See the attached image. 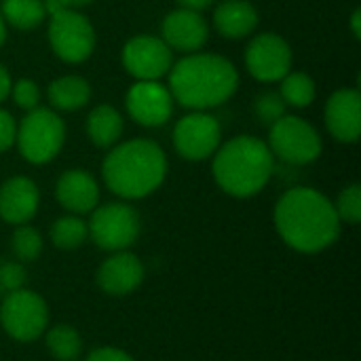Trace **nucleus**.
<instances>
[{
	"instance_id": "nucleus-1",
	"label": "nucleus",
	"mask_w": 361,
	"mask_h": 361,
	"mask_svg": "<svg viewBox=\"0 0 361 361\" xmlns=\"http://www.w3.org/2000/svg\"><path fill=\"white\" fill-rule=\"evenodd\" d=\"M275 226L290 247L305 254L330 247L341 233L334 203L313 188L288 190L275 207Z\"/></svg>"
},
{
	"instance_id": "nucleus-2",
	"label": "nucleus",
	"mask_w": 361,
	"mask_h": 361,
	"mask_svg": "<svg viewBox=\"0 0 361 361\" xmlns=\"http://www.w3.org/2000/svg\"><path fill=\"white\" fill-rule=\"evenodd\" d=\"M169 91L176 102L192 110H205L226 102L239 82L235 66L214 53H192L171 66Z\"/></svg>"
},
{
	"instance_id": "nucleus-3",
	"label": "nucleus",
	"mask_w": 361,
	"mask_h": 361,
	"mask_svg": "<svg viewBox=\"0 0 361 361\" xmlns=\"http://www.w3.org/2000/svg\"><path fill=\"white\" fill-rule=\"evenodd\" d=\"M102 173L114 195L123 199H142L163 184L167 159L159 144L150 140H131L108 152Z\"/></svg>"
},
{
	"instance_id": "nucleus-4",
	"label": "nucleus",
	"mask_w": 361,
	"mask_h": 361,
	"mask_svg": "<svg viewBox=\"0 0 361 361\" xmlns=\"http://www.w3.org/2000/svg\"><path fill=\"white\" fill-rule=\"evenodd\" d=\"M275 169L271 148L250 135H239L218 146L214 159V178L218 186L233 197H252L260 192Z\"/></svg>"
},
{
	"instance_id": "nucleus-5",
	"label": "nucleus",
	"mask_w": 361,
	"mask_h": 361,
	"mask_svg": "<svg viewBox=\"0 0 361 361\" xmlns=\"http://www.w3.org/2000/svg\"><path fill=\"white\" fill-rule=\"evenodd\" d=\"M66 140V125L63 121L47 108H34L21 121L15 142L23 159L30 163H49L61 150Z\"/></svg>"
},
{
	"instance_id": "nucleus-6",
	"label": "nucleus",
	"mask_w": 361,
	"mask_h": 361,
	"mask_svg": "<svg viewBox=\"0 0 361 361\" xmlns=\"http://www.w3.org/2000/svg\"><path fill=\"white\" fill-rule=\"evenodd\" d=\"M0 324L15 341H36L49 324L47 302L36 292L23 288L8 292L0 307Z\"/></svg>"
},
{
	"instance_id": "nucleus-7",
	"label": "nucleus",
	"mask_w": 361,
	"mask_h": 361,
	"mask_svg": "<svg viewBox=\"0 0 361 361\" xmlns=\"http://www.w3.org/2000/svg\"><path fill=\"white\" fill-rule=\"evenodd\" d=\"M269 148L286 163L307 165L322 154V137L307 121L283 114L271 125Z\"/></svg>"
},
{
	"instance_id": "nucleus-8",
	"label": "nucleus",
	"mask_w": 361,
	"mask_h": 361,
	"mask_svg": "<svg viewBox=\"0 0 361 361\" xmlns=\"http://www.w3.org/2000/svg\"><path fill=\"white\" fill-rule=\"evenodd\" d=\"M89 226V235L102 250L123 252L135 243L140 235V218L137 212L125 203H108L93 212Z\"/></svg>"
},
{
	"instance_id": "nucleus-9",
	"label": "nucleus",
	"mask_w": 361,
	"mask_h": 361,
	"mask_svg": "<svg viewBox=\"0 0 361 361\" xmlns=\"http://www.w3.org/2000/svg\"><path fill=\"white\" fill-rule=\"evenodd\" d=\"M49 40L55 55L68 63L85 61L95 47V30L89 19L74 8L51 15Z\"/></svg>"
},
{
	"instance_id": "nucleus-10",
	"label": "nucleus",
	"mask_w": 361,
	"mask_h": 361,
	"mask_svg": "<svg viewBox=\"0 0 361 361\" xmlns=\"http://www.w3.org/2000/svg\"><path fill=\"white\" fill-rule=\"evenodd\" d=\"M220 123L203 112H192L176 125L173 146L188 161H203L220 146Z\"/></svg>"
},
{
	"instance_id": "nucleus-11",
	"label": "nucleus",
	"mask_w": 361,
	"mask_h": 361,
	"mask_svg": "<svg viewBox=\"0 0 361 361\" xmlns=\"http://www.w3.org/2000/svg\"><path fill=\"white\" fill-rule=\"evenodd\" d=\"M123 66L137 80H159L171 70L173 53L161 38L135 36L123 49Z\"/></svg>"
},
{
	"instance_id": "nucleus-12",
	"label": "nucleus",
	"mask_w": 361,
	"mask_h": 361,
	"mask_svg": "<svg viewBox=\"0 0 361 361\" xmlns=\"http://www.w3.org/2000/svg\"><path fill=\"white\" fill-rule=\"evenodd\" d=\"M245 63L250 74L258 80H281L292 68L290 44L277 34H258L245 51Z\"/></svg>"
},
{
	"instance_id": "nucleus-13",
	"label": "nucleus",
	"mask_w": 361,
	"mask_h": 361,
	"mask_svg": "<svg viewBox=\"0 0 361 361\" xmlns=\"http://www.w3.org/2000/svg\"><path fill=\"white\" fill-rule=\"evenodd\" d=\"M127 112L142 127H159L171 118V91L159 80H137L127 93Z\"/></svg>"
},
{
	"instance_id": "nucleus-14",
	"label": "nucleus",
	"mask_w": 361,
	"mask_h": 361,
	"mask_svg": "<svg viewBox=\"0 0 361 361\" xmlns=\"http://www.w3.org/2000/svg\"><path fill=\"white\" fill-rule=\"evenodd\" d=\"M207 23L197 11L178 8L163 21V40L169 49L195 53L207 42Z\"/></svg>"
},
{
	"instance_id": "nucleus-15",
	"label": "nucleus",
	"mask_w": 361,
	"mask_h": 361,
	"mask_svg": "<svg viewBox=\"0 0 361 361\" xmlns=\"http://www.w3.org/2000/svg\"><path fill=\"white\" fill-rule=\"evenodd\" d=\"M326 125L338 142H357L361 131V95L355 89L336 91L326 106Z\"/></svg>"
},
{
	"instance_id": "nucleus-16",
	"label": "nucleus",
	"mask_w": 361,
	"mask_h": 361,
	"mask_svg": "<svg viewBox=\"0 0 361 361\" xmlns=\"http://www.w3.org/2000/svg\"><path fill=\"white\" fill-rule=\"evenodd\" d=\"M144 279V267L137 256L129 252H116L112 258L104 260L97 271V286L110 296L131 294Z\"/></svg>"
},
{
	"instance_id": "nucleus-17",
	"label": "nucleus",
	"mask_w": 361,
	"mask_h": 361,
	"mask_svg": "<svg viewBox=\"0 0 361 361\" xmlns=\"http://www.w3.org/2000/svg\"><path fill=\"white\" fill-rule=\"evenodd\" d=\"M38 199V188L30 178H11L0 186V218L11 224H25L34 218Z\"/></svg>"
},
{
	"instance_id": "nucleus-18",
	"label": "nucleus",
	"mask_w": 361,
	"mask_h": 361,
	"mask_svg": "<svg viewBox=\"0 0 361 361\" xmlns=\"http://www.w3.org/2000/svg\"><path fill=\"white\" fill-rule=\"evenodd\" d=\"M55 197L68 212L87 214L95 209L99 201V188L97 182L87 171L70 169L57 180Z\"/></svg>"
},
{
	"instance_id": "nucleus-19",
	"label": "nucleus",
	"mask_w": 361,
	"mask_h": 361,
	"mask_svg": "<svg viewBox=\"0 0 361 361\" xmlns=\"http://www.w3.org/2000/svg\"><path fill=\"white\" fill-rule=\"evenodd\" d=\"M216 30L226 38H243L258 25V11L245 0H226L214 13Z\"/></svg>"
},
{
	"instance_id": "nucleus-20",
	"label": "nucleus",
	"mask_w": 361,
	"mask_h": 361,
	"mask_svg": "<svg viewBox=\"0 0 361 361\" xmlns=\"http://www.w3.org/2000/svg\"><path fill=\"white\" fill-rule=\"evenodd\" d=\"M87 133L95 146H99V148L112 146L123 133L121 112L114 110L112 106H97L87 118Z\"/></svg>"
},
{
	"instance_id": "nucleus-21",
	"label": "nucleus",
	"mask_w": 361,
	"mask_h": 361,
	"mask_svg": "<svg viewBox=\"0 0 361 361\" xmlns=\"http://www.w3.org/2000/svg\"><path fill=\"white\" fill-rule=\"evenodd\" d=\"M91 97V87L80 76H63L49 85V99L59 110H78Z\"/></svg>"
},
{
	"instance_id": "nucleus-22",
	"label": "nucleus",
	"mask_w": 361,
	"mask_h": 361,
	"mask_svg": "<svg viewBox=\"0 0 361 361\" xmlns=\"http://www.w3.org/2000/svg\"><path fill=\"white\" fill-rule=\"evenodd\" d=\"M2 19L19 30H32L40 25L47 11L42 0H2Z\"/></svg>"
},
{
	"instance_id": "nucleus-23",
	"label": "nucleus",
	"mask_w": 361,
	"mask_h": 361,
	"mask_svg": "<svg viewBox=\"0 0 361 361\" xmlns=\"http://www.w3.org/2000/svg\"><path fill=\"white\" fill-rule=\"evenodd\" d=\"M47 349L57 361H76L82 351V341L72 326H55L47 334Z\"/></svg>"
},
{
	"instance_id": "nucleus-24",
	"label": "nucleus",
	"mask_w": 361,
	"mask_h": 361,
	"mask_svg": "<svg viewBox=\"0 0 361 361\" xmlns=\"http://www.w3.org/2000/svg\"><path fill=\"white\" fill-rule=\"evenodd\" d=\"M281 99L288 106L294 108H305L313 102L315 97V82L309 74L305 72H288L281 78V89H279Z\"/></svg>"
},
{
	"instance_id": "nucleus-25",
	"label": "nucleus",
	"mask_w": 361,
	"mask_h": 361,
	"mask_svg": "<svg viewBox=\"0 0 361 361\" xmlns=\"http://www.w3.org/2000/svg\"><path fill=\"white\" fill-rule=\"evenodd\" d=\"M87 237H89V226L76 216L59 218L51 226V241L59 250H76L85 243Z\"/></svg>"
},
{
	"instance_id": "nucleus-26",
	"label": "nucleus",
	"mask_w": 361,
	"mask_h": 361,
	"mask_svg": "<svg viewBox=\"0 0 361 361\" xmlns=\"http://www.w3.org/2000/svg\"><path fill=\"white\" fill-rule=\"evenodd\" d=\"M13 252L21 262H32L42 252V239L40 233L32 226H19L13 235Z\"/></svg>"
},
{
	"instance_id": "nucleus-27",
	"label": "nucleus",
	"mask_w": 361,
	"mask_h": 361,
	"mask_svg": "<svg viewBox=\"0 0 361 361\" xmlns=\"http://www.w3.org/2000/svg\"><path fill=\"white\" fill-rule=\"evenodd\" d=\"M338 220L349 222V224H357L361 220V188L357 184L345 188L334 205Z\"/></svg>"
},
{
	"instance_id": "nucleus-28",
	"label": "nucleus",
	"mask_w": 361,
	"mask_h": 361,
	"mask_svg": "<svg viewBox=\"0 0 361 361\" xmlns=\"http://www.w3.org/2000/svg\"><path fill=\"white\" fill-rule=\"evenodd\" d=\"M256 114H258L264 123L273 125L275 121H279V118L286 114V102L281 99L279 93H273V91L262 93V95L256 99Z\"/></svg>"
},
{
	"instance_id": "nucleus-29",
	"label": "nucleus",
	"mask_w": 361,
	"mask_h": 361,
	"mask_svg": "<svg viewBox=\"0 0 361 361\" xmlns=\"http://www.w3.org/2000/svg\"><path fill=\"white\" fill-rule=\"evenodd\" d=\"M11 93H13V99H15V104L19 108L27 110V112L34 110V108H38L40 91H38V87H36L34 80H30V78L17 80L15 85H11Z\"/></svg>"
},
{
	"instance_id": "nucleus-30",
	"label": "nucleus",
	"mask_w": 361,
	"mask_h": 361,
	"mask_svg": "<svg viewBox=\"0 0 361 361\" xmlns=\"http://www.w3.org/2000/svg\"><path fill=\"white\" fill-rule=\"evenodd\" d=\"M25 269L19 262H0V290L4 294L21 290L25 283Z\"/></svg>"
},
{
	"instance_id": "nucleus-31",
	"label": "nucleus",
	"mask_w": 361,
	"mask_h": 361,
	"mask_svg": "<svg viewBox=\"0 0 361 361\" xmlns=\"http://www.w3.org/2000/svg\"><path fill=\"white\" fill-rule=\"evenodd\" d=\"M15 135H17V125H15L13 116L0 108V152L13 146Z\"/></svg>"
},
{
	"instance_id": "nucleus-32",
	"label": "nucleus",
	"mask_w": 361,
	"mask_h": 361,
	"mask_svg": "<svg viewBox=\"0 0 361 361\" xmlns=\"http://www.w3.org/2000/svg\"><path fill=\"white\" fill-rule=\"evenodd\" d=\"M85 361H133L125 351H118V349H112V347H102V349H95L91 351V355Z\"/></svg>"
},
{
	"instance_id": "nucleus-33",
	"label": "nucleus",
	"mask_w": 361,
	"mask_h": 361,
	"mask_svg": "<svg viewBox=\"0 0 361 361\" xmlns=\"http://www.w3.org/2000/svg\"><path fill=\"white\" fill-rule=\"evenodd\" d=\"M182 8H188V11H197L201 13L203 8H207L214 0H178Z\"/></svg>"
},
{
	"instance_id": "nucleus-34",
	"label": "nucleus",
	"mask_w": 361,
	"mask_h": 361,
	"mask_svg": "<svg viewBox=\"0 0 361 361\" xmlns=\"http://www.w3.org/2000/svg\"><path fill=\"white\" fill-rule=\"evenodd\" d=\"M11 76H8V72L0 66V102L11 93Z\"/></svg>"
},
{
	"instance_id": "nucleus-35",
	"label": "nucleus",
	"mask_w": 361,
	"mask_h": 361,
	"mask_svg": "<svg viewBox=\"0 0 361 361\" xmlns=\"http://www.w3.org/2000/svg\"><path fill=\"white\" fill-rule=\"evenodd\" d=\"M59 2H61L63 8H76V6H85V4H89L93 0H59Z\"/></svg>"
},
{
	"instance_id": "nucleus-36",
	"label": "nucleus",
	"mask_w": 361,
	"mask_h": 361,
	"mask_svg": "<svg viewBox=\"0 0 361 361\" xmlns=\"http://www.w3.org/2000/svg\"><path fill=\"white\" fill-rule=\"evenodd\" d=\"M360 19H361V13L360 11H355V13H353V21H351V23H353V34H355V38H360L361 36Z\"/></svg>"
},
{
	"instance_id": "nucleus-37",
	"label": "nucleus",
	"mask_w": 361,
	"mask_h": 361,
	"mask_svg": "<svg viewBox=\"0 0 361 361\" xmlns=\"http://www.w3.org/2000/svg\"><path fill=\"white\" fill-rule=\"evenodd\" d=\"M4 38H6V27H4V19H2V15H0V47H2Z\"/></svg>"
}]
</instances>
